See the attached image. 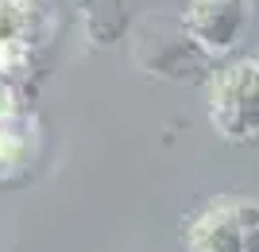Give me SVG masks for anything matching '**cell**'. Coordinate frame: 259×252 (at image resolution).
Masks as SVG:
<instances>
[{
  "label": "cell",
  "mask_w": 259,
  "mask_h": 252,
  "mask_svg": "<svg viewBox=\"0 0 259 252\" xmlns=\"http://www.w3.org/2000/svg\"><path fill=\"white\" fill-rule=\"evenodd\" d=\"M209 117L228 140L259 136V62H236L217 74Z\"/></svg>",
  "instance_id": "6da1fadb"
},
{
  "label": "cell",
  "mask_w": 259,
  "mask_h": 252,
  "mask_svg": "<svg viewBox=\"0 0 259 252\" xmlns=\"http://www.w3.org/2000/svg\"><path fill=\"white\" fill-rule=\"evenodd\" d=\"M194 252H259V206L251 202H217L194 225Z\"/></svg>",
  "instance_id": "7a4b0ae2"
},
{
  "label": "cell",
  "mask_w": 259,
  "mask_h": 252,
  "mask_svg": "<svg viewBox=\"0 0 259 252\" xmlns=\"http://www.w3.org/2000/svg\"><path fill=\"white\" fill-rule=\"evenodd\" d=\"M182 23L205 55H228L251 23V0H190Z\"/></svg>",
  "instance_id": "3957f363"
}]
</instances>
